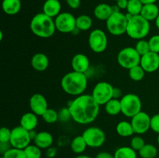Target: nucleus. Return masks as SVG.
<instances>
[{"label":"nucleus","instance_id":"12","mask_svg":"<svg viewBox=\"0 0 159 158\" xmlns=\"http://www.w3.org/2000/svg\"><path fill=\"white\" fill-rule=\"evenodd\" d=\"M56 29L62 33H70L76 29V17L70 12H61L54 18Z\"/></svg>","mask_w":159,"mask_h":158},{"label":"nucleus","instance_id":"43","mask_svg":"<svg viewBox=\"0 0 159 158\" xmlns=\"http://www.w3.org/2000/svg\"><path fill=\"white\" fill-rule=\"evenodd\" d=\"M96 158H114V155L111 154L109 152L102 151L99 152L97 155L96 156Z\"/></svg>","mask_w":159,"mask_h":158},{"label":"nucleus","instance_id":"38","mask_svg":"<svg viewBox=\"0 0 159 158\" xmlns=\"http://www.w3.org/2000/svg\"><path fill=\"white\" fill-rule=\"evenodd\" d=\"M150 50L159 54V35H154L148 40Z\"/></svg>","mask_w":159,"mask_h":158},{"label":"nucleus","instance_id":"24","mask_svg":"<svg viewBox=\"0 0 159 158\" xmlns=\"http://www.w3.org/2000/svg\"><path fill=\"white\" fill-rule=\"evenodd\" d=\"M116 131L122 137H129L134 134L131 122L127 121H120L116 126Z\"/></svg>","mask_w":159,"mask_h":158},{"label":"nucleus","instance_id":"31","mask_svg":"<svg viewBox=\"0 0 159 158\" xmlns=\"http://www.w3.org/2000/svg\"><path fill=\"white\" fill-rule=\"evenodd\" d=\"M145 71L140 64L129 70V76H130V79L134 81H141V80H143L144 75H145Z\"/></svg>","mask_w":159,"mask_h":158},{"label":"nucleus","instance_id":"19","mask_svg":"<svg viewBox=\"0 0 159 158\" xmlns=\"http://www.w3.org/2000/svg\"><path fill=\"white\" fill-rule=\"evenodd\" d=\"M34 143L36 146L40 149H48L52 146L54 143V138L50 133L46 131H42L37 133Z\"/></svg>","mask_w":159,"mask_h":158},{"label":"nucleus","instance_id":"50","mask_svg":"<svg viewBox=\"0 0 159 158\" xmlns=\"http://www.w3.org/2000/svg\"><path fill=\"white\" fill-rule=\"evenodd\" d=\"M157 141H158V145H159V134H158V139H157Z\"/></svg>","mask_w":159,"mask_h":158},{"label":"nucleus","instance_id":"32","mask_svg":"<svg viewBox=\"0 0 159 158\" xmlns=\"http://www.w3.org/2000/svg\"><path fill=\"white\" fill-rule=\"evenodd\" d=\"M26 158H41V149L36 146L35 144H30L24 149Z\"/></svg>","mask_w":159,"mask_h":158},{"label":"nucleus","instance_id":"7","mask_svg":"<svg viewBox=\"0 0 159 158\" xmlns=\"http://www.w3.org/2000/svg\"><path fill=\"white\" fill-rule=\"evenodd\" d=\"M141 56L138 54L135 47L127 46L120 50L117 54V63L121 68L130 70L140 64Z\"/></svg>","mask_w":159,"mask_h":158},{"label":"nucleus","instance_id":"14","mask_svg":"<svg viewBox=\"0 0 159 158\" xmlns=\"http://www.w3.org/2000/svg\"><path fill=\"white\" fill-rule=\"evenodd\" d=\"M29 104L31 112L35 113L38 116H43V113L48 108V104L46 98L43 94L39 93H36L31 96Z\"/></svg>","mask_w":159,"mask_h":158},{"label":"nucleus","instance_id":"26","mask_svg":"<svg viewBox=\"0 0 159 158\" xmlns=\"http://www.w3.org/2000/svg\"><path fill=\"white\" fill-rule=\"evenodd\" d=\"M105 110L110 116H114L121 112L120 100L117 99H112L105 105Z\"/></svg>","mask_w":159,"mask_h":158},{"label":"nucleus","instance_id":"40","mask_svg":"<svg viewBox=\"0 0 159 158\" xmlns=\"http://www.w3.org/2000/svg\"><path fill=\"white\" fill-rule=\"evenodd\" d=\"M151 129L159 134V113L151 117Z\"/></svg>","mask_w":159,"mask_h":158},{"label":"nucleus","instance_id":"10","mask_svg":"<svg viewBox=\"0 0 159 158\" xmlns=\"http://www.w3.org/2000/svg\"><path fill=\"white\" fill-rule=\"evenodd\" d=\"M108 39L105 32L100 29H95L89 36V46L93 52L100 54L107 50Z\"/></svg>","mask_w":159,"mask_h":158},{"label":"nucleus","instance_id":"17","mask_svg":"<svg viewBox=\"0 0 159 158\" xmlns=\"http://www.w3.org/2000/svg\"><path fill=\"white\" fill-rule=\"evenodd\" d=\"M49 58L43 53H37L32 57L30 60L31 66L37 71H43L49 66Z\"/></svg>","mask_w":159,"mask_h":158},{"label":"nucleus","instance_id":"33","mask_svg":"<svg viewBox=\"0 0 159 158\" xmlns=\"http://www.w3.org/2000/svg\"><path fill=\"white\" fill-rule=\"evenodd\" d=\"M3 158H26L23 150L11 147L2 155Z\"/></svg>","mask_w":159,"mask_h":158},{"label":"nucleus","instance_id":"9","mask_svg":"<svg viewBox=\"0 0 159 158\" xmlns=\"http://www.w3.org/2000/svg\"><path fill=\"white\" fill-rule=\"evenodd\" d=\"M87 146L92 148L102 147L106 141V134L99 127L92 126L87 128L82 134Z\"/></svg>","mask_w":159,"mask_h":158},{"label":"nucleus","instance_id":"21","mask_svg":"<svg viewBox=\"0 0 159 158\" xmlns=\"http://www.w3.org/2000/svg\"><path fill=\"white\" fill-rule=\"evenodd\" d=\"M113 6L107 3L98 4L94 9V15L97 20L102 21H107L110 15L113 14Z\"/></svg>","mask_w":159,"mask_h":158},{"label":"nucleus","instance_id":"23","mask_svg":"<svg viewBox=\"0 0 159 158\" xmlns=\"http://www.w3.org/2000/svg\"><path fill=\"white\" fill-rule=\"evenodd\" d=\"M140 15L148 21L155 20L159 15V8L155 3L144 5Z\"/></svg>","mask_w":159,"mask_h":158},{"label":"nucleus","instance_id":"8","mask_svg":"<svg viewBox=\"0 0 159 158\" xmlns=\"http://www.w3.org/2000/svg\"><path fill=\"white\" fill-rule=\"evenodd\" d=\"M114 87L107 81L98 82L93 88L92 96L99 105H105L113 99Z\"/></svg>","mask_w":159,"mask_h":158},{"label":"nucleus","instance_id":"4","mask_svg":"<svg viewBox=\"0 0 159 158\" xmlns=\"http://www.w3.org/2000/svg\"><path fill=\"white\" fill-rule=\"evenodd\" d=\"M150 22L141 15H134L128 21L126 33L134 40H141L147 37L150 33Z\"/></svg>","mask_w":159,"mask_h":158},{"label":"nucleus","instance_id":"15","mask_svg":"<svg viewBox=\"0 0 159 158\" xmlns=\"http://www.w3.org/2000/svg\"><path fill=\"white\" fill-rule=\"evenodd\" d=\"M140 65L148 73H153L159 68V54L149 51L141 56Z\"/></svg>","mask_w":159,"mask_h":158},{"label":"nucleus","instance_id":"51","mask_svg":"<svg viewBox=\"0 0 159 158\" xmlns=\"http://www.w3.org/2000/svg\"><path fill=\"white\" fill-rule=\"evenodd\" d=\"M0 158H3V157H2V156H1V157H0Z\"/></svg>","mask_w":159,"mask_h":158},{"label":"nucleus","instance_id":"39","mask_svg":"<svg viewBox=\"0 0 159 158\" xmlns=\"http://www.w3.org/2000/svg\"><path fill=\"white\" fill-rule=\"evenodd\" d=\"M71 119V113H70L68 108H63L58 112V120L65 122Z\"/></svg>","mask_w":159,"mask_h":158},{"label":"nucleus","instance_id":"45","mask_svg":"<svg viewBox=\"0 0 159 158\" xmlns=\"http://www.w3.org/2000/svg\"><path fill=\"white\" fill-rule=\"evenodd\" d=\"M119 98H122V91L120 88H114V91H113V99H119Z\"/></svg>","mask_w":159,"mask_h":158},{"label":"nucleus","instance_id":"37","mask_svg":"<svg viewBox=\"0 0 159 158\" xmlns=\"http://www.w3.org/2000/svg\"><path fill=\"white\" fill-rule=\"evenodd\" d=\"M12 129L7 127H2L0 129V143H9Z\"/></svg>","mask_w":159,"mask_h":158},{"label":"nucleus","instance_id":"16","mask_svg":"<svg viewBox=\"0 0 159 158\" xmlns=\"http://www.w3.org/2000/svg\"><path fill=\"white\" fill-rule=\"evenodd\" d=\"M71 65L74 71L85 74L89 68V59L85 54H77L71 59Z\"/></svg>","mask_w":159,"mask_h":158},{"label":"nucleus","instance_id":"27","mask_svg":"<svg viewBox=\"0 0 159 158\" xmlns=\"http://www.w3.org/2000/svg\"><path fill=\"white\" fill-rule=\"evenodd\" d=\"M93 26V20L88 15H80L76 17V28L80 31H87Z\"/></svg>","mask_w":159,"mask_h":158},{"label":"nucleus","instance_id":"35","mask_svg":"<svg viewBox=\"0 0 159 158\" xmlns=\"http://www.w3.org/2000/svg\"><path fill=\"white\" fill-rule=\"evenodd\" d=\"M135 49L138 52V54L141 56L144 55L147 53H148L150 50V46L148 40H145L144 39H141L137 42L135 45Z\"/></svg>","mask_w":159,"mask_h":158},{"label":"nucleus","instance_id":"36","mask_svg":"<svg viewBox=\"0 0 159 158\" xmlns=\"http://www.w3.org/2000/svg\"><path fill=\"white\" fill-rule=\"evenodd\" d=\"M145 144L144 139L140 136H133L130 140V147L133 148L135 151H139Z\"/></svg>","mask_w":159,"mask_h":158},{"label":"nucleus","instance_id":"46","mask_svg":"<svg viewBox=\"0 0 159 158\" xmlns=\"http://www.w3.org/2000/svg\"><path fill=\"white\" fill-rule=\"evenodd\" d=\"M143 5H147V4H152V3H155L157 0H140Z\"/></svg>","mask_w":159,"mask_h":158},{"label":"nucleus","instance_id":"20","mask_svg":"<svg viewBox=\"0 0 159 158\" xmlns=\"http://www.w3.org/2000/svg\"><path fill=\"white\" fill-rule=\"evenodd\" d=\"M37 115L33 112H26L23 114L20 118V125L25 129L28 131H32L35 129L38 125V118Z\"/></svg>","mask_w":159,"mask_h":158},{"label":"nucleus","instance_id":"22","mask_svg":"<svg viewBox=\"0 0 159 158\" xmlns=\"http://www.w3.org/2000/svg\"><path fill=\"white\" fill-rule=\"evenodd\" d=\"M22 4L20 0H3L2 3L3 12L9 15L19 13Z\"/></svg>","mask_w":159,"mask_h":158},{"label":"nucleus","instance_id":"49","mask_svg":"<svg viewBox=\"0 0 159 158\" xmlns=\"http://www.w3.org/2000/svg\"><path fill=\"white\" fill-rule=\"evenodd\" d=\"M155 21V25H156V27L159 29V15Z\"/></svg>","mask_w":159,"mask_h":158},{"label":"nucleus","instance_id":"47","mask_svg":"<svg viewBox=\"0 0 159 158\" xmlns=\"http://www.w3.org/2000/svg\"><path fill=\"white\" fill-rule=\"evenodd\" d=\"M37 133H36L35 130H32V131H30V138L32 140H34L35 139L36 136H37Z\"/></svg>","mask_w":159,"mask_h":158},{"label":"nucleus","instance_id":"13","mask_svg":"<svg viewBox=\"0 0 159 158\" xmlns=\"http://www.w3.org/2000/svg\"><path fill=\"white\" fill-rule=\"evenodd\" d=\"M130 122L136 134H144L151 129V116L145 112L141 111L135 115Z\"/></svg>","mask_w":159,"mask_h":158},{"label":"nucleus","instance_id":"29","mask_svg":"<svg viewBox=\"0 0 159 158\" xmlns=\"http://www.w3.org/2000/svg\"><path fill=\"white\" fill-rule=\"evenodd\" d=\"M141 158H155L158 155V150L153 144H145L141 150L138 151Z\"/></svg>","mask_w":159,"mask_h":158},{"label":"nucleus","instance_id":"28","mask_svg":"<svg viewBox=\"0 0 159 158\" xmlns=\"http://www.w3.org/2000/svg\"><path fill=\"white\" fill-rule=\"evenodd\" d=\"M114 158H138L137 151L130 147H121L116 149Z\"/></svg>","mask_w":159,"mask_h":158},{"label":"nucleus","instance_id":"11","mask_svg":"<svg viewBox=\"0 0 159 158\" xmlns=\"http://www.w3.org/2000/svg\"><path fill=\"white\" fill-rule=\"evenodd\" d=\"M31 140L32 139L30 136V132L23 128L21 125L14 127L12 129L9 141L12 147L24 150L30 144Z\"/></svg>","mask_w":159,"mask_h":158},{"label":"nucleus","instance_id":"5","mask_svg":"<svg viewBox=\"0 0 159 158\" xmlns=\"http://www.w3.org/2000/svg\"><path fill=\"white\" fill-rule=\"evenodd\" d=\"M121 113L128 118H132L142 111V102L139 96L134 93H128L120 99Z\"/></svg>","mask_w":159,"mask_h":158},{"label":"nucleus","instance_id":"2","mask_svg":"<svg viewBox=\"0 0 159 158\" xmlns=\"http://www.w3.org/2000/svg\"><path fill=\"white\" fill-rule=\"evenodd\" d=\"M88 85V79L84 73L71 71L63 76L61 81V86L66 94L79 96L84 93Z\"/></svg>","mask_w":159,"mask_h":158},{"label":"nucleus","instance_id":"25","mask_svg":"<svg viewBox=\"0 0 159 158\" xmlns=\"http://www.w3.org/2000/svg\"><path fill=\"white\" fill-rule=\"evenodd\" d=\"M87 143L84 139L83 136H77L71 142V150H72L73 153H77V154H82L87 148Z\"/></svg>","mask_w":159,"mask_h":158},{"label":"nucleus","instance_id":"41","mask_svg":"<svg viewBox=\"0 0 159 158\" xmlns=\"http://www.w3.org/2000/svg\"><path fill=\"white\" fill-rule=\"evenodd\" d=\"M66 3L71 9H77L81 6V0H66Z\"/></svg>","mask_w":159,"mask_h":158},{"label":"nucleus","instance_id":"1","mask_svg":"<svg viewBox=\"0 0 159 158\" xmlns=\"http://www.w3.org/2000/svg\"><path fill=\"white\" fill-rule=\"evenodd\" d=\"M71 119L81 125H87L97 118L99 112V105L92 94H81L76 96L69 102L68 106Z\"/></svg>","mask_w":159,"mask_h":158},{"label":"nucleus","instance_id":"52","mask_svg":"<svg viewBox=\"0 0 159 158\" xmlns=\"http://www.w3.org/2000/svg\"><path fill=\"white\" fill-rule=\"evenodd\" d=\"M115 1H118V0H115Z\"/></svg>","mask_w":159,"mask_h":158},{"label":"nucleus","instance_id":"42","mask_svg":"<svg viewBox=\"0 0 159 158\" xmlns=\"http://www.w3.org/2000/svg\"><path fill=\"white\" fill-rule=\"evenodd\" d=\"M57 150L55 147H49L48 149H47L46 151V156L48 158H54V156L57 155Z\"/></svg>","mask_w":159,"mask_h":158},{"label":"nucleus","instance_id":"18","mask_svg":"<svg viewBox=\"0 0 159 158\" xmlns=\"http://www.w3.org/2000/svg\"><path fill=\"white\" fill-rule=\"evenodd\" d=\"M61 5L59 0H46L43 5V12L51 18H55L61 13Z\"/></svg>","mask_w":159,"mask_h":158},{"label":"nucleus","instance_id":"30","mask_svg":"<svg viewBox=\"0 0 159 158\" xmlns=\"http://www.w3.org/2000/svg\"><path fill=\"white\" fill-rule=\"evenodd\" d=\"M143 3L140 0H128L127 11L132 15H138L141 14L143 8Z\"/></svg>","mask_w":159,"mask_h":158},{"label":"nucleus","instance_id":"6","mask_svg":"<svg viewBox=\"0 0 159 158\" xmlns=\"http://www.w3.org/2000/svg\"><path fill=\"white\" fill-rule=\"evenodd\" d=\"M128 20L125 14L120 12H113L110 18L106 21V26L110 34L113 36H121L126 33Z\"/></svg>","mask_w":159,"mask_h":158},{"label":"nucleus","instance_id":"3","mask_svg":"<svg viewBox=\"0 0 159 158\" xmlns=\"http://www.w3.org/2000/svg\"><path fill=\"white\" fill-rule=\"evenodd\" d=\"M30 28L33 33L40 38H50L54 34L56 29L54 20L43 12L34 15L30 23Z\"/></svg>","mask_w":159,"mask_h":158},{"label":"nucleus","instance_id":"48","mask_svg":"<svg viewBox=\"0 0 159 158\" xmlns=\"http://www.w3.org/2000/svg\"><path fill=\"white\" fill-rule=\"evenodd\" d=\"M75 158H92L91 156H88V155H83V154H79V156H76Z\"/></svg>","mask_w":159,"mask_h":158},{"label":"nucleus","instance_id":"44","mask_svg":"<svg viewBox=\"0 0 159 158\" xmlns=\"http://www.w3.org/2000/svg\"><path fill=\"white\" fill-rule=\"evenodd\" d=\"M128 5V0H118L116 1V6L120 9H127Z\"/></svg>","mask_w":159,"mask_h":158},{"label":"nucleus","instance_id":"34","mask_svg":"<svg viewBox=\"0 0 159 158\" xmlns=\"http://www.w3.org/2000/svg\"><path fill=\"white\" fill-rule=\"evenodd\" d=\"M43 120L48 124L55 123L57 121H58V112L54 108H48V110L43 113L41 116Z\"/></svg>","mask_w":159,"mask_h":158}]
</instances>
